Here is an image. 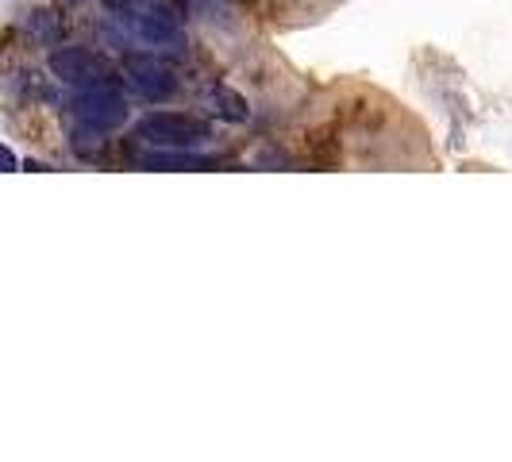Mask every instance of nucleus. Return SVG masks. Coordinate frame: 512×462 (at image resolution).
Segmentation results:
<instances>
[{"label": "nucleus", "mask_w": 512, "mask_h": 462, "mask_svg": "<svg viewBox=\"0 0 512 462\" xmlns=\"http://www.w3.org/2000/svg\"><path fill=\"white\" fill-rule=\"evenodd\" d=\"M124 66H128L131 85H135L147 101H166V97L178 93V74H174L170 62H162V58H154V54H128Z\"/></svg>", "instance_id": "obj_3"}, {"label": "nucleus", "mask_w": 512, "mask_h": 462, "mask_svg": "<svg viewBox=\"0 0 512 462\" xmlns=\"http://www.w3.org/2000/svg\"><path fill=\"white\" fill-rule=\"evenodd\" d=\"M147 170H212V158H197V154H147L143 158Z\"/></svg>", "instance_id": "obj_5"}, {"label": "nucleus", "mask_w": 512, "mask_h": 462, "mask_svg": "<svg viewBox=\"0 0 512 462\" xmlns=\"http://www.w3.org/2000/svg\"><path fill=\"white\" fill-rule=\"evenodd\" d=\"M208 104H212V112H216V116H224V120H231V124H239V120H247V116H251L247 101H243V97H235V93H228V89H216V93L208 97Z\"/></svg>", "instance_id": "obj_6"}, {"label": "nucleus", "mask_w": 512, "mask_h": 462, "mask_svg": "<svg viewBox=\"0 0 512 462\" xmlns=\"http://www.w3.org/2000/svg\"><path fill=\"white\" fill-rule=\"evenodd\" d=\"M51 74L70 81V85H108L112 81V66L104 62L101 54L81 51V47H66V51L51 54Z\"/></svg>", "instance_id": "obj_4"}, {"label": "nucleus", "mask_w": 512, "mask_h": 462, "mask_svg": "<svg viewBox=\"0 0 512 462\" xmlns=\"http://www.w3.org/2000/svg\"><path fill=\"white\" fill-rule=\"evenodd\" d=\"M74 112L85 128L108 131V128H120L128 120V101L112 85H89L74 101Z\"/></svg>", "instance_id": "obj_2"}, {"label": "nucleus", "mask_w": 512, "mask_h": 462, "mask_svg": "<svg viewBox=\"0 0 512 462\" xmlns=\"http://www.w3.org/2000/svg\"><path fill=\"white\" fill-rule=\"evenodd\" d=\"M139 139H147L154 147H201L205 139H212V128L197 116H185V112H151L139 120Z\"/></svg>", "instance_id": "obj_1"}]
</instances>
